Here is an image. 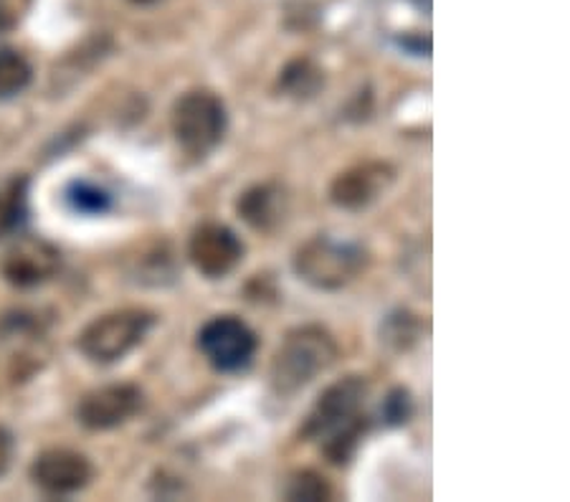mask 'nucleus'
I'll return each mask as SVG.
<instances>
[{
  "label": "nucleus",
  "mask_w": 570,
  "mask_h": 502,
  "mask_svg": "<svg viewBox=\"0 0 570 502\" xmlns=\"http://www.w3.org/2000/svg\"><path fill=\"white\" fill-rule=\"evenodd\" d=\"M365 396L367 383L363 376H345L330 383L317 396L302 429V436L320 442L322 452L337 467L353 460L367 432V419L363 416Z\"/></svg>",
  "instance_id": "1"
},
{
  "label": "nucleus",
  "mask_w": 570,
  "mask_h": 502,
  "mask_svg": "<svg viewBox=\"0 0 570 502\" xmlns=\"http://www.w3.org/2000/svg\"><path fill=\"white\" fill-rule=\"evenodd\" d=\"M337 343L325 327L302 325L294 327L274 353L269 381L279 396H294L307 388L320 373L333 368L337 361Z\"/></svg>",
  "instance_id": "2"
},
{
  "label": "nucleus",
  "mask_w": 570,
  "mask_h": 502,
  "mask_svg": "<svg viewBox=\"0 0 570 502\" xmlns=\"http://www.w3.org/2000/svg\"><path fill=\"white\" fill-rule=\"evenodd\" d=\"M292 267L309 287L337 292L361 277V272L367 267V252L355 242L317 234L294 252Z\"/></svg>",
  "instance_id": "3"
},
{
  "label": "nucleus",
  "mask_w": 570,
  "mask_h": 502,
  "mask_svg": "<svg viewBox=\"0 0 570 502\" xmlns=\"http://www.w3.org/2000/svg\"><path fill=\"white\" fill-rule=\"evenodd\" d=\"M170 127L176 142L190 158H208L228 130L224 99L210 89H190L173 105Z\"/></svg>",
  "instance_id": "4"
},
{
  "label": "nucleus",
  "mask_w": 570,
  "mask_h": 502,
  "mask_svg": "<svg viewBox=\"0 0 570 502\" xmlns=\"http://www.w3.org/2000/svg\"><path fill=\"white\" fill-rule=\"evenodd\" d=\"M155 323H158V317H155L150 309H115V313L91 319L85 331L79 333L77 348L91 363H117L122 361L125 355H130L137 345L145 341Z\"/></svg>",
  "instance_id": "5"
},
{
  "label": "nucleus",
  "mask_w": 570,
  "mask_h": 502,
  "mask_svg": "<svg viewBox=\"0 0 570 502\" xmlns=\"http://www.w3.org/2000/svg\"><path fill=\"white\" fill-rule=\"evenodd\" d=\"M259 341L236 315H216L198 331V351L218 373H238L254 361Z\"/></svg>",
  "instance_id": "6"
},
{
  "label": "nucleus",
  "mask_w": 570,
  "mask_h": 502,
  "mask_svg": "<svg viewBox=\"0 0 570 502\" xmlns=\"http://www.w3.org/2000/svg\"><path fill=\"white\" fill-rule=\"evenodd\" d=\"M13 244L8 246L3 259H0V274L13 287L31 289L46 285V282L57 277L61 269V252L51 242L41 236L16 234Z\"/></svg>",
  "instance_id": "7"
},
{
  "label": "nucleus",
  "mask_w": 570,
  "mask_h": 502,
  "mask_svg": "<svg viewBox=\"0 0 570 502\" xmlns=\"http://www.w3.org/2000/svg\"><path fill=\"white\" fill-rule=\"evenodd\" d=\"M145 409V394L135 383H109L81 396L77 406L79 424L89 432H109L135 419Z\"/></svg>",
  "instance_id": "8"
},
{
  "label": "nucleus",
  "mask_w": 570,
  "mask_h": 502,
  "mask_svg": "<svg viewBox=\"0 0 570 502\" xmlns=\"http://www.w3.org/2000/svg\"><path fill=\"white\" fill-rule=\"evenodd\" d=\"M246 246L232 226L226 224H200L190 234L188 257L206 279H224L242 264Z\"/></svg>",
  "instance_id": "9"
},
{
  "label": "nucleus",
  "mask_w": 570,
  "mask_h": 502,
  "mask_svg": "<svg viewBox=\"0 0 570 502\" xmlns=\"http://www.w3.org/2000/svg\"><path fill=\"white\" fill-rule=\"evenodd\" d=\"M33 485L51 498H69L85 490L95 467H91L89 456L73 450H46L36 456L31 464Z\"/></svg>",
  "instance_id": "10"
},
{
  "label": "nucleus",
  "mask_w": 570,
  "mask_h": 502,
  "mask_svg": "<svg viewBox=\"0 0 570 502\" xmlns=\"http://www.w3.org/2000/svg\"><path fill=\"white\" fill-rule=\"evenodd\" d=\"M395 168L383 160H367L340 173L330 186V200L343 211H363L389 194Z\"/></svg>",
  "instance_id": "11"
},
{
  "label": "nucleus",
  "mask_w": 570,
  "mask_h": 502,
  "mask_svg": "<svg viewBox=\"0 0 570 502\" xmlns=\"http://www.w3.org/2000/svg\"><path fill=\"white\" fill-rule=\"evenodd\" d=\"M236 214L256 232H272L287 214V194L279 183H259L236 200Z\"/></svg>",
  "instance_id": "12"
},
{
  "label": "nucleus",
  "mask_w": 570,
  "mask_h": 502,
  "mask_svg": "<svg viewBox=\"0 0 570 502\" xmlns=\"http://www.w3.org/2000/svg\"><path fill=\"white\" fill-rule=\"evenodd\" d=\"M325 87V71L317 67V61L309 57L292 59L287 67L279 71L277 89L284 97L294 99V102H309L320 95V89Z\"/></svg>",
  "instance_id": "13"
},
{
  "label": "nucleus",
  "mask_w": 570,
  "mask_h": 502,
  "mask_svg": "<svg viewBox=\"0 0 570 502\" xmlns=\"http://www.w3.org/2000/svg\"><path fill=\"white\" fill-rule=\"evenodd\" d=\"M29 222V178L18 176L0 188V242L21 234Z\"/></svg>",
  "instance_id": "14"
},
{
  "label": "nucleus",
  "mask_w": 570,
  "mask_h": 502,
  "mask_svg": "<svg viewBox=\"0 0 570 502\" xmlns=\"http://www.w3.org/2000/svg\"><path fill=\"white\" fill-rule=\"evenodd\" d=\"M33 69L16 49H0V99H11L31 85Z\"/></svg>",
  "instance_id": "15"
},
{
  "label": "nucleus",
  "mask_w": 570,
  "mask_h": 502,
  "mask_svg": "<svg viewBox=\"0 0 570 502\" xmlns=\"http://www.w3.org/2000/svg\"><path fill=\"white\" fill-rule=\"evenodd\" d=\"M63 198H67L71 211L85 216H102L112 211V196L89 180H71L67 190H63Z\"/></svg>",
  "instance_id": "16"
},
{
  "label": "nucleus",
  "mask_w": 570,
  "mask_h": 502,
  "mask_svg": "<svg viewBox=\"0 0 570 502\" xmlns=\"http://www.w3.org/2000/svg\"><path fill=\"white\" fill-rule=\"evenodd\" d=\"M282 498L302 500V502H322L333 498V488H330V482L322 478V474L312 470H299V472H292L289 478L284 480Z\"/></svg>",
  "instance_id": "17"
},
{
  "label": "nucleus",
  "mask_w": 570,
  "mask_h": 502,
  "mask_svg": "<svg viewBox=\"0 0 570 502\" xmlns=\"http://www.w3.org/2000/svg\"><path fill=\"white\" fill-rule=\"evenodd\" d=\"M419 337H421V325L416 315H411L409 309L391 313L381 325V341L389 343L395 351H409L411 345H416Z\"/></svg>",
  "instance_id": "18"
},
{
  "label": "nucleus",
  "mask_w": 570,
  "mask_h": 502,
  "mask_svg": "<svg viewBox=\"0 0 570 502\" xmlns=\"http://www.w3.org/2000/svg\"><path fill=\"white\" fill-rule=\"evenodd\" d=\"M381 414H383V422L389 426L406 424L413 414V398L409 394V388H393L391 394L383 398Z\"/></svg>",
  "instance_id": "19"
},
{
  "label": "nucleus",
  "mask_w": 570,
  "mask_h": 502,
  "mask_svg": "<svg viewBox=\"0 0 570 502\" xmlns=\"http://www.w3.org/2000/svg\"><path fill=\"white\" fill-rule=\"evenodd\" d=\"M395 43H399L406 53H413V57H429L431 53V39L421 33H403L395 39Z\"/></svg>",
  "instance_id": "20"
},
{
  "label": "nucleus",
  "mask_w": 570,
  "mask_h": 502,
  "mask_svg": "<svg viewBox=\"0 0 570 502\" xmlns=\"http://www.w3.org/2000/svg\"><path fill=\"white\" fill-rule=\"evenodd\" d=\"M13 454H16V436L8 426L0 424V478L11 470L13 464Z\"/></svg>",
  "instance_id": "21"
},
{
  "label": "nucleus",
  "mask_w": 570,
  "mask_h": 502,
  "mask_svg": "<svg viewBox=\"0 0 570 502\" xmlns=\"http://www.w3.org/2000/svg\"><path fill=\"white\" fill-rule=\"evenodd\" d=\"M16 23V16L11 11V0H0V31L11 29Z\"/></svg>",
  "instance_id": "22"
},
{
  "label": "nucleus",
  "mask_w": 570,
  "mask_h": 502,
  "mask_svg": "<svg viewBox=\"0 0 570 502\" xmlns=\"http://www.w3.org/2000/svg\"><path fill=\"white\" fill-rule=\"evenodd\" d=\"M411 6H416L419 11H424V13H429L431 11V0H409Z\"/></svg>",
  "instance_id": "23"
},
{
  "label": "nucleus",
  "mask_w": 570,
  "mask_h": 502,
  "mask_svg": "<svg viewBox=\"0 0 570 502\" xmlns=\"http://www.w3.org/2000/svg\"><path fill=\"white\" fill-rule=\"evenodd\" d=\"M132 3H137V6H155V3H160V0H132Z\"/></svg>",
  "instance_id": "24"
}]
</instances>
